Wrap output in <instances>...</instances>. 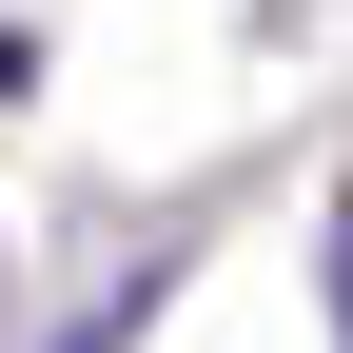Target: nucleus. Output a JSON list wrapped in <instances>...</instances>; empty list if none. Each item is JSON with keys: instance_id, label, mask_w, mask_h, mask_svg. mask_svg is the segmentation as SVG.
I'll use <instances>...</instances> for the list:
<instances>
[{"instance_id": "f257e3e1", "label": "nucleus", "mask_w": 353, "mask_h": 353, "mask_svg": "<svg viewBox=\"0 0 353 353\" xmlns=\"http://www.w3.org/2000/svg\"><path fill=\"white\" fill-rule=\"evenodd\" d=\"M118 334H138V275H118V294H99V314H79V334H59V353H118Z\"/></svg>"}]
</instances>
